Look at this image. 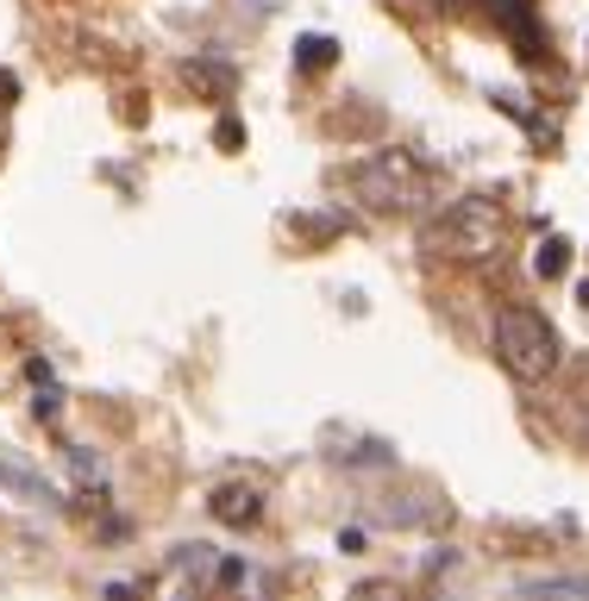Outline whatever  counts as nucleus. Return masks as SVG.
Here are the masks:
<instances>
[{"label": "nucleus", "instance_id": "nucleus-1", "mask_svg": "<svg viewBox=\"0 0 589 601\" xmlns=\"http://www.w3.org/2000/svg\"><path fill=\"white\" fill-rule=\"evenodd\" d=\"M495 245H502V207H495L490 194L446 201V207L420 226V251L446 257V264H483Z\"/></svg>", "mask_w": 589, "mask_h": 601}, {"label": "nucleus", "instance_id": "nucleus-2", "mask_svg": "<svg viewBox=\"0 0 589 601\" xmlns=\"http://www.w3.org/2000/svg\"><path fill=\"white\" fill-rule=\"evenodd\" d=\"M490 351L495 364L508 369L514 383H546L551 369H558V357H565V345H558V326H551L539 308H502L490 326Z\"/></svg>", "mask_w": 589, "mask_h": 601}, {"label": "nucleus", "instance_id": "nucleus-3", "mask_svg": "<svg viewBox=\"0 0 589 601\" xmlns=\"http://www.w3.org/2000/svg\"><path fill=\"white\" fill-rule=\"evenodd\" d=\"M352 189L371 214H420L432 194V170L414 151H376L352 170Z\"/></svg>", "mask_w": 589, "mask_h": 601}, {"label": "nucleus", "instance_id": "nucleus-4", "mask_svg": "<svg viewBox=\"0 0 589 601\" xmlns=\"http://www.w3.org/2000/svg\"><path fill=\"white\" fill-rule=\"evenodd\" d=\"M214 520L219 526H251L257 514H264V489L257 483H226V489H214Z\"/></svg>", "mask_w": 589, "mask_h": 601}, {"label": "nucleus", "instance_id": "nucleus-5", "mask_svg": "<svg viewBox=\"0 0 589 601\" xmlns=\"http://www.w3.org/2000/svg\"><path fill=\"white\" fill-rule=\"evenodd\" d=\"M527 589H546V595H589V577H533Z\"/></svg>", "mask_w": 589, "mask_h": 601}, {"label": "nucleus", "instance_id": "nucleus-6", "mask_svg": "<svg viewBox=\"0 0 589 601\" xmlns=\"http://www.w3.org/2000/svg\"><path fill=\"white\" fill-rule=\"evenodd\" d=\"M565 270V245H546V251H539V276H558Z\"/></svg>", "mask_w": 589, "mask_h": 601}]
</instances>
